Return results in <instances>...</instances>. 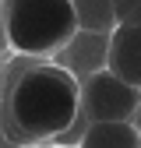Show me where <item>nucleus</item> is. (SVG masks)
I'll use <instances>...</instances> for the list:
<instances>
[{"instance_id":"0eeeda50","label":"nucleus","mask_w":141,"mask_h":148,"mask_svg":"<svg viewBox=\"0 0 141 148\" xmlns=\"http://www.w3.org/2000/svg\"><path fill=\"white\" fill-rule=\"evenodd\" d=\"M11 46H7V35H4V11H0V57H7Z\"/></svg>"},{"instance_id":"423d86ee","label":"nucleus","mask_w":141,"mask_h":148,"mask_svg":"<svg viewBox=\"0 0 141 148\" xmlns=\"http://www.w3.org/2000/svg\"><path fill=\"white\" fill-rule=\"evenodd\" d=\"M70 7H74V21H78V32L110 35V32L116 28L113 0H70Z\"/></svg>"},{"instance_id":"6e6552de","label":"nucleus","mask_w":141,"mask_h":148,"mask_svg":"<svg viewBox=\"0 0 141 148\" xmlns=\"http://www.w3.org/2000/svg\"><path fill=\"white\" fill-rule=\"evenodd\" d=\"M127 25H141V0H134V11L127 18Z\"/></svg>"},{"instance_id":"f257e3e1","label":"nucleus","mask_w":141,"mask_h":148,"mask_svg":"<svg viewBox=\"0 0 141 148\" xmlns=\"http://www.w3.org/2000/svg\"><path fill=\"white\" fill-rule=\"evenodd\" d=\"M81 85L53 60L14 57L0 102V127L18 145L49 148L78 116Z\"/></svg>"},{"instance_id":"f03ea898","label":"nucleus","mask_w":141,"mask_h":148,"mask_svg":"<svg viewBox=\"0 0 141 148\" xmlns=\"http://www.w3.org/2000/svg\"><path fill=\"white\" fill-rule=\"evenodd\" d=\"M0 11L7 46L18 57L53 60L78 32L70 0H0Z\"/></svg>"},{"instance_id":"7ed1b4c3","label":"nucleus","mask_w":141,"mask_h":148,"mask_svg":"<svg viewBox=\"0 0 141 148\" xmlns=\"http://www.w3.org/2000/svg\"><path fill=\"white\" fill-rule=\"evenodd\" d=\"M106 49H110V35H92V32H74V39H70L57 57L53 64L64 67L70 78L78 85L85 78H92V74L106 71Z\"/></svg>"},{"instance_id":"1a4fd4ad","label":"nucleus","mask_w":141,"mask_h":148,"mask_svg":"<svg viewBox=\"0 0 141 148\" xmlns=\"http://www.w3.org/2000/svg\"><path fill=\"white\" fill-rule=\"evenodd\" d=\"M138 131H141V92H138V109H134V120H131Z\"/></svg>"},{"instance_id":"39448f33","label":"nucleus","mask_w":141,"mask_h":148,"mask_svg":"<svg viewBox=\"0 0 141 148\" xmlns=\"http://www.w3.org/2000/svg\"><path fill=\"white\" fill-rule=\"evenodd\" d=\"M74 148H141V131L134 123H88Z\"/></svg>"},{"instance_id":"20e7f679","label":"nucleus","mask_w":141,"mask_h":148,"mask_svg":"<svg viewBox=\"0 0 141 148\" xmlns=\"http://www.w3.org/2000/svg\"><path fill=\"white\" fill-rule=\"evenodd\" d=\"M106 71L134 92H141V25H116L110 32Z\"/></svg>"}]
</instances>
